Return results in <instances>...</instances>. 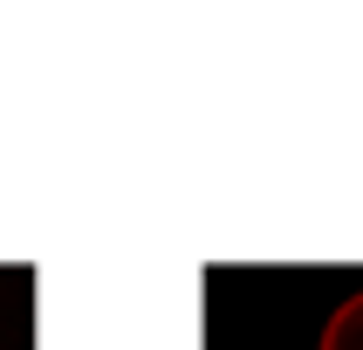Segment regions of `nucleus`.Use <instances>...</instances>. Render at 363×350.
Returning a JSON list of instances; mask_svg holds the SVG:
<instances>
[{"mask_svg": "<svg viewBox=\"0 0 363 350\" xmlns=\"http://www.w3.org/2000/svg\"><path fill=\"white\" fill-rule=\"evenodd\" d=\"M323 350H363V295H350L323 329Z\"/></svg>", "mask_w": 363, "mask_h": 350, "instance_id": "f257e3e1", "label": "nucleus"}]
</instances>
